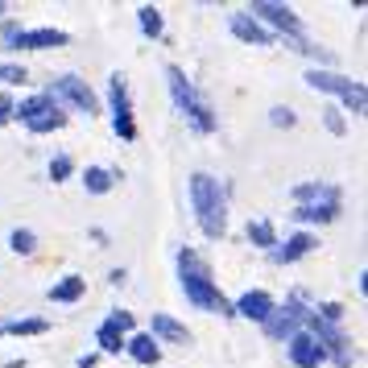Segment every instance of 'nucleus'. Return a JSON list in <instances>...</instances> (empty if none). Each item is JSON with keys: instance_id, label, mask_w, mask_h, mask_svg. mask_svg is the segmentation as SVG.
Instances as JSON below:
<instances>
[{"instance_id": "23", "label": "nucleus", "mask_w": 368, "mask_h": 368, "mask_svg": "<svg viewBox=\"0 0 368 368\" xmlns=\"http://www.w3.org/2000/svg\"><path fill=\"white\" fill-rule=\"evenodd\" d=\"M335 211H339V207H298L294 215H298V220H306V224H315V220L327 224V220H335Z\"/></svg>"}, {"instance_id": "27", "label": "nucleus", "mask_w": 368, "mask_h": 368, "mask_svg": "<svg viewBox=\"0 0 368 368\" xmlns=\"http://www.w3.org/2000/svg\"><path fill=\"white\" fill-rule=\"evenodd\" d=\"M66 174H71V157H54V162H50V178H54V183H62Z\"/></svg>"}, {"instance_id": "11", "label": "nucleus", "mask_w": 368, "mask_h": 368, "mask_svg": "<svg viewBox=\"0 0 368 368\" xmlns=\"http://www.w3.org/2000/svg\"><path fill=\"white\" fill-rule=\"evenodd\" d=\"M232 34L244 38V42H257V46H269V34L261 21H253L248 13H232Z\"/></svg>"}, {"instance_id": "12", "label": "nucleus", "mask_w": 368, "mask_h": 368, "mask_svg": "<svg viewBox=\"0 0 368 368\" xmlns=\"http://www.w3.org/2000/svg\"><path fill=\"white\" fill-rule=\"evenodd\" d=\"M153 335L157 339H166V344H190V331H186L183 323H174L170 315H153Z\"/></svg>"}, {"instance_id": "22", "label": "nucleus", "mask_w": 368, "mask_h": 368, "mask_svg": "<svg viewBox=\"0 0 368 368\" xmlns=\"http://www.w3.org/2000/svg\"><path fill=\"white\" fill-rule=\"evenodd\" d=\"M83 183H87V190L104 194V190H112V174H108V170H99V166H92V170L83 174Z\"/></svg>"}, {"instance_id": "9", "label": "nucleus", "mask_w": 368, "mask_h": 368, "mask_svg": "<svg viewBox=\"0 0 368 368\" xmlns=\"http://www.w3.org/2000/svg\"><path fill=\"white\" fill-rule=\"evenodd\" d=\"M236 315H244V319H257V323H265L269 315H274V298L265 294V290H248L236 306H232Z\"/></svg>"}, {"instance_id": "29", "label": "nucleus", "mask_w": 368, "mask_h": 368, "mask_svg": "<svg viewBox=\"0 0 368 368\" xmlns=\"http://www.w3.org/2000/svg\"><path fill=\"white\" fill-rule=\"evenodd\" d=\"M108 323H116L120 331H129V327H133V315H125V311H116V315H112V319H108Z\"/></svg>"}, {"instance_id": "5", "label": "nucleus", "mask_w": 368, "mask_h": 368, "mask_svg": "<svg viewBox=\"0 0 368 368\" xmlns=\"http://www.w3.org/2000/svg\"><path fill=\"white\" fill-rule=\"evenodd\" d=\"M50 95H62V99H71L75 108H83L87 116H95L99 112V99H95V92L83 83V79H75V75H62V79H54V92Z\"/></svg>"}, {"instance_id": "28", "label": "nucleus", "mask_w": 368, "mask_h": 368, "mask_svg": "<svg viewBox=\"0 0 368 368\" xmlns=\"http://www.w3.org/2000/svg\"><path fill=\"white\" fill-rule=\"evenodd\" d=\"M274 125H285V129L294 125V116H290V108H274Z\"/></svg>"}, {"instance_id": "18", "label": "nucleus", "mask_w": 368, "mask_h": 368, "mask_svg": "<svg viewBox=\"0 0 368 368\" xmlns=\"http://www.w3.org/2000/svg\"><path fill=\"white\" fill-rule=\"evenodd\" d=\"M95 339H99V348H104V352H120V348H125V331H120L116 323H104Z\"/></svg>"}, {"instance_id": "21", "label": "nucleus", "mask_w": 368, "mask_h": 368, "mask_svg": "<svg viewBox=\"0 0 368 368\" xmlns=\"http://www.w3.org/2000/svg\"><path fill=\"white\" fill-rule=\"evenodd\" d=\"M248 240H257L261 248H274L277 244V232L265 224V220H257V224H248Z\"/></svg>"}, {"instance_id": "31", "label": "nucleus", "mask_w": 368, "mask_h": 368, "mask_svg": "<svg viewBox=\"0 0 368 368\" xmlns=\"http://www.w3.org/2000/svg\"><path fill=\"white\" fill-rule=\"evenodd\" d=\"M8 116H13V104H8V99H4V95H0V125H4V120H8Z\"/></svg>"}, {"instance_id": "10", "label": "nucleus", "mask_w": 368, "mask_h": 368, "mask_svg": "<svg viewBox=\"0 0 368 368\" xmlns=\"http://www.w3.org/2000/svg\"><path fill=\"white\" fill-rule=\"evenodd\" d=\"M54 46H66V34L62 29H25L17 50H54Z\"/></svg>"}, {"instance_id": "26", "label": "nucleus", "mask_w": 368, "mask_h": 368, "mask_svg": "<svg viewBox=\"0 0 368 368\" xmlns=\"http://www.w3.org/2000/svg\"><path fill=\"white\" fill-rule=\"evenodd\" d=\"M0 79H4V83H25V66H13V62H0Z\"/></svg>"}, {"instance_id": "8", "label": "nucleus", "mask_w": 368, "mask_h": 368, "mask_svg": "<svg viewBox=\"0 0 368 368\" xmlns=\"http://www.w3.org/2000/svg\"><path fill=\"white\" fill-rule=\"evenodd\" d=\"M112 99H116V133L125 141L137 137V125L129 116V87H125V75H112Z\"/></svg>"}, {"instance_id": "25", "label": "nucleus", "mask_w": 368, "mask_h": 368, "mask_svg": "<svg viewBox=\"0 0 368 368\" xmlns=\"http://www.w3.org/2000/svg\"><path fill=\"white\" fill-rule=\"evenodd\" d=\"M8 244H13V253H34V248H38L34 232H25V228H17V232H13V236H8Z\"/></svg>"}, {"instance_id": "16", "label": "nucleus", "mask_w": 368, "mask_h": 368, "mask_svg": "<svg viewBox=\"0 0 368 368\" xmlns=\"http://www.w3.org/2000/svg\"><path fill=\"white\" fill-rule=\"evenodd\" d=\"M311 248H315V236H311V232H298L285 248H277V257H281V261H298V257H306Z\"/></svg>"}, {"instance_id": "2", "label": "nucleus", "mask_w": 368, "mask_h": 368, "mask_svg": "<svg viewBox=\"0 0 368 368\" xmlns=\"http://www.w3.org/2000/svg\"><path fill=\"white\" fill-rule=\"evenodd\" d=\"M190 199H194V211H199V224L207 236H224L228 228V215H224V194H220V183L211 174H194L190 178Z\"/></svg>"}, {"instance_id": "15", "label": "nucleus", "mask_w": 368, "mask_h": 368, "mask_svg": "<svg viewBox=\"0 0 368 368\" xmlns=\"http://www.w3.org/2000/svg\"><path fill=\"white\" fill-rule=\"evenodd\" d=\"M50 108H54V95H34V99H25L21 108H13V116L29 125L34 116H42V112H50Z\"/></svg>"}, {"instance_id": "13", "label": "nucleus", "mask_w": 368, "mask_h": 368, "mask_svg": "<svg viewBox=\"0 0 368 368\" xmlns=\"http://www.w3.org/2000/svg\"><path fill=\"white\" fill-rule=\"evenodd\" d=\"M125 348H129V356L141 360V365H157V339H153V335H133Z\"/></svg>"}, {"instance_id": "24", "label": "nucleus", "mask_w": 368, "mask_h": 368, "mask_svg": "<svg viewBox=\"0 0 368 368\" xmlns=\"http://www.w3.org/2000/svg\"><path fill=\"white\" fill-rule=\"evenodd\" d=\"M141 29H145L149 38H157V34H162V13H157L153 4H145V8H141Z\"/></svg>"}, {"instance_id": "17", "label": "nucleus", "mask_w": 368, "mask_h": 368, "mask_svg": "<svg viewBox=\"0 0 368 368\" xmlns=\"http://www.w3.org/2000/svg\"><path fill=\"white\" fill-rule=\"evenodd\" d=\"M83 294V277H62L54 290H50V302H75Z\"/></svg>"}, {"instance_id": "7", "label": "nucleus", "mask_w": 368, "mask_h": 368, "mask_svg": "<svg viewBox=\"0 0 368 368\" xmlns=\"http://www.w3.org/2000/svg\"><path fill=\"white\" fill-rule=\"evenodd\" d=\"M253 21H269V25H277V29L302 38V25H298V17H294L285 4H253Z\"/></svg>"}, {"instance_id": "3", "label": "nucleus", "mask_w": 368, "mask_h": 368, "mask_svg": "<svg viewBox=\"0 0 368 368\" xmlns=\"http://www.w3.org/2000/svg\"><path fill=\"white\" fill-rule=\"evenodd\" d=\"M166 79H170V92L178 99V108H183L186 116L194 120V129H203V133H211L215 129V116H211V108H207V99L194 92L190 83H186V75L178 66H166Z\"/></svg>"}, {"instance_id": "14", "label": "nucleus", "mask_w": 368, "mask_h": 368, "mask_svg": "<svg viewBox=\"0 0 368 368\" xmlns=\"http://www.w3.org/2000/svg\"><path fill=\"white\" fill-rule=\"evenodd\" d=\"M298 319H302V311H298V306H285L281 315H269L265 327H269V335H294V323Z\"/></svg>"}, {"instance_id": "20", "label": "nucleus", "mask_w": 368, "mask_h": 368, "mask_svg": "<svg viewBox=\"0 0 368 368\" xmlns=\"http://www.w3.org/2000/svg\"><path fill=\"white\" fill-rule=\"evenodd\" d=\"M0 331H8V335H42L46 319H17V323H4Z\"/></svg>"}, {"instance_id": "6", "label": "nucleus", "mask_w": 368, "mask_h": 368, "mask_svg": "<svg viewBox=\"0 0 368 368\" xmlns=\"http://www.w3.org/2000/svg\"><path fill=\"white\" fill-rule=\"evenodd\" d=\"M323 356H327V348H323L315 335H306V331H294V335H290V360L298 368H319Z\"/></svg>"}, {"instance_id": "30", "label": "nucleus", "mask_w": 368, "mask_h": 368, "mask_svg": "<svg viewBox=\"0 0 368 368\" xmlns=\"http://www.w3.org/2000/svg\"><path fill=\"white\" fill-rule=\"evenodd\" d=\"M327 129H331V133H344V120H339L335 112H327Z\"/></svg>"}, {"instance_id": "4", "label": "nucleus", "mask_w": 368, "mask_h": 368, "mask_svg": "<svg viewBox=\"0 0 368 368\" xmlns=\"http://www.w3.org/2000/svg\"><path fill=\"white\" fill-rule=\"evenodd\" d=\"M306 83H311L315 92L339 95L352 112H365V87H360V83H352V79H344V75H335V71H311V75H306Z\"/></svg>"}, {"instance_id": "19", "label": "nucleus", "mask_w": 368, "mask_h": 368, "mask_svg": "<svg viewBox=\"0 0 368 368\" xmlns=\"http://www.w3.org/2000/svg\"><path fill=\"white\" fill-rule=\"evenodd\" d=\"M62 125H66V116H62L58 108H50V112H42V116H34V120H29V129H34V133H50V129H62Z\"/></svg>"}, {"instance_id": "1", "label": "nucleus", "mask_w": 368, "mask_h": 368, "mask_svg": "<svg viewBox=\"0 0 368 368\" xmlns=\"http://www.w3.org/2000/svg\"><path fill=\"white\" fill-rule=\"evenodd\" d=\"M178 265H183V290L186 298L199 306V311H207V315H236L232 311V302L211 285V274H207V265L199 261V253H183L178 257Z\"/></svg>"}]
</instances>
